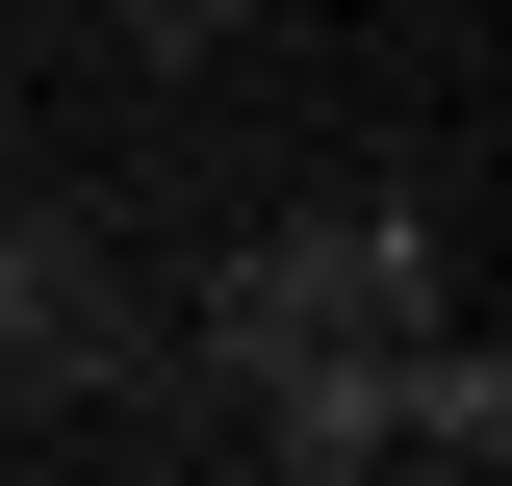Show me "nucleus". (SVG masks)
Listing matches in <instances>:
<instances>
[{
	"instance_id": "1",
	"label": "nucleus",
	"mask_w": 512,
	"mask_h": 486,
	"mask_svg": "<svg viewBox=\"0 0 512 486\" xmlns=\"http://www.w3.org/2000/svg\"><path fill=\"white\" fill-rule=\"evenodd\" d=\"M436 307H461V282H436V205H410V180H333V205H231L180 359L256 384V359H308V333H436Z\"/></svg>"
},
{
	"instance_id": "2",
	"label": "nucleus",
	"mask_w": 512,
	"mask_h": 486,
	"mask_svg": "<svg viewBox=\"0 0 512 486\" xmlns=\"http://www.w3.org/2000/svg\"><path fill=\"white\" fill-rule=\"evenodd\" d=\"M180 333L128 307V256L77 231V205H0V410H180Z\"/></svg>"
},
{
	"instance_id": "3",
	"label": "nucleus",
	"mask_w": 512,
	"mask_h": 486,
	"mask_svg": "<svg viewBox=\"0 0 512 486\" xmlns=\"http://www.w3.org/2000/svg\"><path fill=\"white\" fill-rule=\"evenodd\" d=\"M256 26H282V0H128V52H154V77H205V52H256Z\"/></svg>"
}]
</instances>
